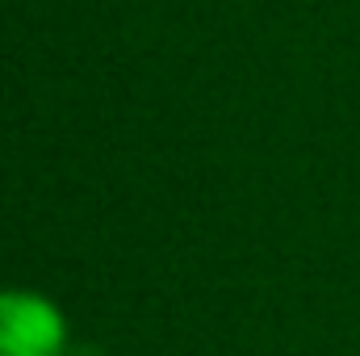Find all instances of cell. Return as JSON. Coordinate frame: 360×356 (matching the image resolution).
I'll return each instance as SVG.
<instances>
[{
	"mask_svg": "<svg viewBox=\"0 0 360 356\" xmlns=\"http://www.w3.org/2000/svg\"><path fill=\"white\" fill-rule=\"evenodd\" d=\"M63 319L59 310L21 289L0 293V356H59Z\"/></svg>",
	"mask_w": 360,
	"mask_h": 356,
	"instance_id": "1",
	"label": "cell"
}]
</instances>
